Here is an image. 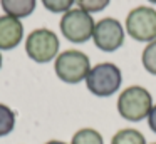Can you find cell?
Returning <instances> with one entry per match:
<instances>
[{
	"label": "cell",
	"mask_w": 156,
	"mask_h": 144,
	"mask_svg": "<svg viewBox=\"0 0 156 144\" xmlns=\"http://www.w3.org/2000/svg\"><path fill=\"white\" fill-rule=\"evenodd\" d=\"M59 45V37L49 29H35L25 39V52L37 64H47L55 59Z\"/></svg>",
	"instance_id": "cell-4"
},
{
	"label": "cell",
	"mask_w": 156,
	"mask_h": 144,
	"mask_svg": "<svg viewBox=\"0 0 156 144\" xmlns=\"http://www.w3.org/2000/svg\"><path fill=\"white\" fill-rule=\"evenodd\" d=\"M148 2H151V3H154V5H156V0H148Z\"/></svg>",
	"instance_id": "cell-19"
},
{
	"label": "cell",
	"mask_w": 156,
	"mask_h": 144,
	"mask_svg": "<svg viewBox=\"0 0 156 144\" xmlns=\"http://www.w3.org/2000/svg\"><path fill=\"white\" fill-rule=\"evenodd\" d=\"M0 5L4 9L5 15L25 19L35 10L37 0H0Z\"/></svg>",
	"instance_id": "cell-9"
},
{
	"label": "cell",
	"mask_w": 156,
	"mask_h": 144,
	"mask_svg": "<svg viewBox=\"0 0 156 144\" xmlns=\"http://www.w3.org/2000/svg\"><path fill=\"white\" fill-rule=\"evenodd\" d=\"M148 126H149V129L156 134V104L151 107V111H149V114H148Z\"/></svg>",
	"instance_id": "cell-16"
},
{
	"label": "cell",
	"mask_w": 156,
	"mask_h": 144,
	"mask_svg": "<svg viewBox=\"0 0 156 144\" xmlns=\"http://www.w3.org/2000/svg\"><path fill=\"white\" fill-rule=\"evenodd\" d=\"M153 107V97L148 89L141 86H129L118 97V112L129 122H139L148 119Z\"/></svg>",
	"instance_id": "cell-1"
},
{
	"label": "cell",
	"mask_w": 156,
	"mask_h": 144,
	"mask_svg": "<svg viewBox=\"0 0 156 144\" xmlns=\"http://www.w3.org/2000/svg\"><path fill=\"white\" fill-rule=\"evenodd\" d=\"M111 144H146V139L138 129H119L118 132L112 136Z\"/></svg>",
	"instance_id": "cell-10"
},
{
	"label": "cell",
	"mask_w": 156,
	"mask_h": 144,
	"mask_svg": "<svg viewBox=\"0 0 156 144\" xmlns=\"http://www.w3.org/2000/svg\"><path fill=\"white\" fill-rule=\"evenodd\" d=\"M76 0H42V5L52 13H66L72 9Z\"/></svg>",
	"instance_id": "cell-14"
},
{
	"label": "cell",
	"mask_w": 156,
	"mask_h": 144,
	"mask_svg": "<svg viewBox=\"0 0 156 144\" xmlns=\"http://www.w3.org/2000/svg\"><path fill=\"white\" fill-rule=\"evenodd\" d=\"M45 144H67V142H64V141H57V139H52V141H47Z\"/></svg>",
	"instance_id": "cell-17"
},
{
	"label": "cell",
	"mask_w": 156,
	"mask_h": 144,
	"mask_svg": "<svg viewBox=\"0 0 156 144\" xmlns=\"http://www.w3.org/2000/svg\"><path fill=\"white\" fill-rule=\"evenodd\" d=\"M151 144H156V142H151Z\"/></svg>",
	"instance_id": "cell-20"
},
{
	"label": "cell",
	"mask_w": 156,
	"mask_h": 144,
	"mask_svg": "<svg viewBox=\"0 0 156 144\" xmlns=\"http://www.w3.org/2000/svg\"><path fill=\"white\" fill-rule=\"evenodd\" d=\"M76 2H77L81 10H84L87 13H96V12L104 10L111 0H76Z\"/></svg>",
	"instance_id": "cell-15"
},
{
	"label": "cell",
	"mask_w": 156,
	"mask_h": 144,
	"mask_svg": "<svg viewBox=\"0 0 156 144\" xmlns=\"http://www.w3.org/2000/svg\"><path fill=\"white\" fill-rule=\"evenodd\" d=\"M141 60H143V67H144L149 74L156 76V40L149 42L148 45L144 47Z\"/></svg>",
	"instance_id": "cell-13"
},
{
	"label": "cell",
	"mask_w": 156,
	"mask_h": 144,
	"mask_svg": "<svg viewBox=\"0 0 156 144\" xmlns=\"http://www.w3.org/2000/svg\"><path fill=\"white\" fill-rule=\"evenodd\" d=\"M126 32L138 42L156 40V10L153 7H136L126 17Z\"/></svg>",
	"instance_id": "cell-6"
},
{
	"label": "cell",
	"mask_w": 156,
	"mask_h": 144,
	"mask_svg": "<svg viewBox=\"0 0 156 144\" xmlns=\"http://www.w3.org/2000/svg\"><path fill=\"white\" fill-rule=\"evenodd\" d=\"M92 40L102 52H114L124 44V29L121 22L112 17H104L96 22Z\"/></svg>",
	"instance_id": "cell-7"
},
{
	"label": "cell",
	"mask_w": 156,
	"mask_h": 144,
	"mask_svg": "<svg viewBox=\"0 0 156 144\" xmlns=\"http://www.w3.org/2000/svg\"><path fill=\"white\" fill-rule=\"evenodd\" d=\"M15 129V112L5 104H0V137H5Z\"/></svg>",
	"instance_id": "cell-12"
},
{
	"label": "cell",
	"mask_w": 156,
	"mask_h": 144,
	"mask_svg": "<svg viewBox=\"0 0 156 144\" xmlns=\"http://www.w3.org/2000/svg\"><path fill=\"white\" fill-rule=\"evenodd\" d=\"M94 25L96 22L92 15L81 9H71L69 12H66L59 23L62 35L72 44H84L92 39Z\"/></svg>",
	"instance_id": "cell-5"
},
{
	"label": "cell",
	"mask_w": 156,
	"mask_h": 144,
	"mask_svg": "<svg viewBox=\"0 0 156 144\" xmlns=\"http://www.w3.org/2000/svg\"><path fill=\"white\" fill-rule=\"evenodd\" d=\"M122 82V74L119 67L112 62H101L98 65L91 67L86 86L91 94L98 97H109L114 92H118Z\"/></svg>",
	"instance_id": "cell-2"
},
{
	"label": "cell",
	"mask_w": 156,
	"mask_h": 144,
	"mask_svg": "<svg viewBox=\"0 0 156 144\" xmlns=\"http://www.w3.org/2000/svg\"><path fill=\"white\" fill-rule=\"evenodd\" d=\"M55 76L66 84H79L86 80L89 70H91V60L81 50H64L55 57L54 62Z\"/></svg>",
	"instance_id": "cell-3"
},
{
	"label": "cell",
	"mask_w": 156,
	"mask_h": 144,
	"mask_svg": "<svg viewBox=\"0 0 156 144\" xmlns=\"http://www.w3.org/2000/svg\"><path fill=\"white\" fill-rule=\"evenodd\" d=\"M24 39V25L20 19L0 15V50L15 49Z\"/></svg>",
	"instance_id": "cell-8"
},
{
	"label": "cell",
	"mask_w": 156,
	"mask_h": 144,
	"mask_svg": "<svg viewBox=\"0 0 156 144\" xmlns=\"http://www.w3.org/2000/svg\"><path fill=\"white\" fill-rule=\"evenodd\" d=\"M0 69H2V54H0Z\"/></svg>",
	"instance_id": "cell-18"
},
{
	"label": "cell",
	"mask_w": 156,
	"mask_h": 144,
	"mask_svg": "<svg viewBox=\"0 0 156 144\" xmlns=\"http://www.w3.org/2000/svg\"><path fill=\"white\" fill-rule=\"evenodd\" d=\"M71 144H104L101 132L92 127H82L72 136Z\"/></svg>",
	"instance_id": "cell-11"
}]
</instances>
